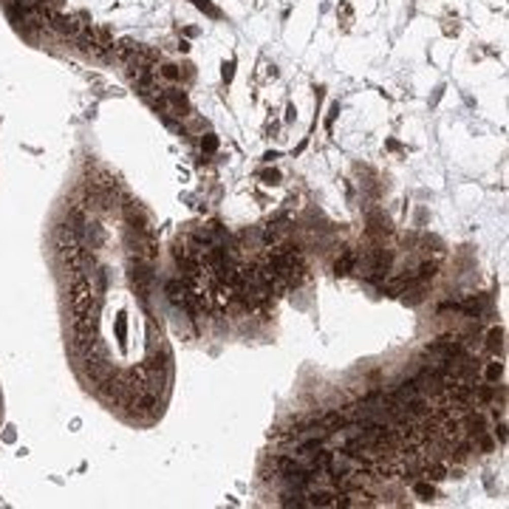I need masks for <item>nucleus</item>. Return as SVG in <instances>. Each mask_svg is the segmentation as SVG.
I'll return each mask as SVG.
<instances>
[{
    "instance_id": "nucleus-1",
    "label": "nucleus",
    "mask_w": 509,
    "mask_h": 509,
    "mask_svg": "<svg viewBox=\"0 0 509 509\" xmlns=\"http://www.w3.org/2000/svg\"><path fill=\"white\" fill-rule=\"evenodd\" d=\"M71 309L74 314H96V309H99V291L82 275H77L71 286Z\"/></svg>"
},
{
    "instance_id": "nucleus-2",
    "label": "nucleus",
    "mask_w": 509,
    "mask_h": 509,
    "mask_svg": "<svg viewBox=\"0 0 509 509\" xmlns=\"http://www.w3.org/2000/svg\"><path fill=\"white\" fill-rule=\"evenodd\" d=\"M48 20H51V26L57 28L62 37H71V40H77L80 31H82V23L77 20V17H71V14H51Z\"/></svg>"
},
{
    "instance_id": "nucleus-3",
    "label": "nucleus",
    "mask_w": 509,
    "mask_h": 509,
    "mask_svg": "<svg viewBox=\"0 0 509 509\" xmlns=\"http://www.w3.org/2000/svg\"><path fill=\"white\" fill-rule=\"evenodd\" d=\"M142 43H133V40H122V43H116L113 46V54H116V60H122V62H130L136 54L142 51Z\"/></svg>"
},
{
    "instance_id": "nucleus-4",
    "label": "nucleus",
    "mask_w": 509,
    "mask_h": 509,
    "mask_svg": "<svg viewBox=\"0 0 509 509\" xmlns=\"http://www.w3.org/2000/svg\"><path fill=\"white\" fill-rule=\"evenodd\" d=\"M447 476H450V469L444 467V464H430V467L424 469V478H427V481H444Z\"/></svg>"
},
{
    "instance_id": "nucleus-5",
    "label": "nucleus",
    "mask_w": 509,
    "mask_h": 509,
    "mask_svg": "<svg viewBox=\"0 0 509 509\" xmlns=\"http://www.w3.org/2000/svg\"><path fill=\"white\" fill-rule=\"evenodd\" d=\"M309 498L311 501H306V503H311V506H334V501H337L331 492H311Z\"/></svg>"
},
{
    "instance_id": "nucleus-6",
    "label": "nucleus",
    "mask_w": 509,
    "mask_h": 509,
    "mask_svg": "<svg viewBox=\"0 0 509 509\" xmlns=\"http://www.w3.org/2000/svg\"><path fill=\"white\" fill-rule=\"evenodd\" d=\"M413 492H416L419 498H424V501H430V498L436 495V489H433V481H413Z\"/></svg>"
},
{
    "instance_id": "nucleus-7",
    "label": "nucleus",
    "mask_w": 509,
    "mask_h": 509,
    "mask_svg": "<svg viewBox=\"0 0 509 509\" xmlns=\"http://www.w3.org/2000/svg\"><path fill=\"white\" fill-rule=\"evenodd\" d=\"M337 275H348L351 269H354V252H343V258L337 260Z\"/></svg>"
},
{
    "instance_id": "nucleus-8",
    "label": "nucleus",
    "mask_w": 509,
    "mask_h": 509,
    "mask_svg": "<svg viewBox=\"0 0 509 509\" xmlns=\"http://www.w3.org/2000/svg\"><path fill=\"white\" fill-rule=\"evenodd\" d=\"M469 393H472V390H469V385H461V382H458V385H450V396L456 399V402H467Z\"/></svg>"
},
{
    "instance_id": "nucleus-9",
    "label": "nucleus",
    "mask_w": 509,
    "mask_h": 509,
    "mask_svg": "<svg viewBox=\"0 0 509 509\" xmlns=\"http://www.w3.org/2000/svg\"><path fill=\"white\" fill-rule=\"evenodd\" d=\"M343 422H345V416L337 413V410H334V413H325V416L320 419V424H325V427H340Z\"/></svg>"
},
{
    "instance_id": "nucleus-10",
    "label": "nucleus",
    "mask_w": 509,
    "mask_h": 509,
    "mask_svg": "<svg viewBox=\"0 0 509 509\" xmlns=\"http://www.w3.org/2000/svg\"><path fill=\"white\" fill-rule=\"evenodd\" d=\"M501 345H503V328H492L489 331V348L501 351Z\"/></svg>"
},
{
    "instance_id": "nucleus-11",
    "label": "nucleus",
    "mask_w": 509,
    "mask_h": 509,
    "mask_svg": "<svg viewBox=\"0 0 509 509\" xmlns=\"http://www.w3.org/2000/svg\"><path fill=\"white\" fill-rule=\"evenodd\" d=\"M192 6H195V9H201V12H207L210 17H218V9L212 6L210 0H192Z\"/></svg>"
},
{
    "instance_id": "nucleus-12",
    "label": "nucleus",
    "mask_w": 509,
    "mask_h": 509,
    "mask_svg": "<svg viewBox=\"0 0 509 509\" xmlns=\"http://www.w3.org/2000/svg\"><path fill=\"white\" fill-rule=\"evenodd\" d=\"M501 374H503L501 362H492V365L487 368V379H489V382H498V379H501Z\"/></svg>"
},
{
    "instance_id": "nucleus-13",
    "label": "nucleus",
    "mask_w": 509,
    "mask_h": 509,
    "mask_svg": "<svg viewBox=\"0 0 509 509\" xmlns=\"http://www.w3.org/2000/svg\"><path fill=\"white\" fill-rule=\"evenodd\" d=\"M201 147H204L207 153H215L218 150V139H215V136H204V139H201Z\"/></svg>"
},
{
    "instance_id": "nucleus-14",
    "label": "nucleus",
    "mask_w": 509,
    "mask_h": 509,
    "mask_svg": "<svg viewBox=\"0 0 509 509\" xmlns=\"http://www.w3.org/2000/svg\"><path fill=\"white\" fill-rule=\"evenodd\" d=\"M433 275H436V263H422V269H419V278L427 280V278H433Z\"/></svg>"
},
{
    "instance_id": "nucleus-15",
    "label": "nucleus",
    "mask_w": 509,
    "mask_h": 509,
    "mask_svg": "<svg viewBox=\"0 0 509 509\" xmlns=\"http://www.w3.org/2000/svg\"><path fill=\"white\" fill-rule=\"evenodd\" d=\"M263 181H266V184H278V181H280V173H278V170L263 173Z\"/></svg>"
},
{
    "instance_id": "nucleus-16",
    "label": "nucleus",
    "mask_w": 509,
    "mask_h": 509,
    "mask_svg": "<svg viewBox=\"0 0 509 509\" xmlns=\"http://www.w3.org/2000/svg\"><path fill=\"white\" fill-rule=\"evenodd\" d=\"M161 74H164L167 80H179V71H176V65H164V68H161Z\"/></svg>"
},
{
    "instance_id": "nucleus-17",
    "label": "nucleus",
    "mask_w": 509,
    "mask_h": 509,
    "mask_svg": "<svg viewBox=\"0 0 509 509\" xmlns=\"http://www.w3.org/2000/svg\"><path fill=\"white\" fill-rule=\"evenodd\" d=\"M263 241H266V244H275V241H278V229H272V226H269V229L263 232Z\"/></svg>"
},
{
    "instance_id": "nucleus-18",
    "label": "nucleus",
    "mask_w": 509,
    "mask_h": 509,
    "mask_svg": "<svg viewBox=\"0 0 509 509\" xmlns=\"http://www.w3.org/2000/svg\"><path fill=\"white\" fill-rule=\"evenodd\" d=\"M232 74H235V62H226L224 65V80L226 82H232Z\"/></svg>"
},
{
    "instance_id": "nucleus-19",
    "label": "nucleus",
    "mask_w": 509,
    "mask_h": 509,
    "mask_svg": "<svg viewBox=\"0 0 509 509\" xmlns=\"http://www.w3.org/2000/svg\"><path fill=\"white\" fill-rule=\"evenodd\" d=\"M478 396H481L484 402H489V399H492V390H489V388H481V390H478Z\"/></svg>"
},
{
    "instance_id": "nucleus-20",
    "label": "nucleus",
    "mask_w": 509,
    "mask_h": 509,
    "mask_svg": "<svg viewBox=\"0 0 509 509\" xmlns=\"http://www.w3.org/2000/svg\"><path fill=\"white\" fill-rule=\"evenodd\" d=\"M495 436L501 438V442H506V427L503 424H498V430H495Z\"/></svg>"
}]
</instances>
